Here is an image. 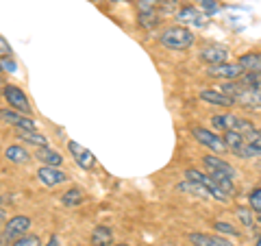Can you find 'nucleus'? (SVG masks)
<instances>
[{
    "instance_id": "obj_5",
    "label": "nucleus",
    "mask_w": 261,
    "mask_h": 246,
    "mask_svg": "<svg viewBox=\"0 0 261 246\" xmlns=\"http://www.w3.org/2000/svg\"><path fill=\"white\" fill-rule=\"evenodd\" d=\"M3 94L7 98V103H9V107H13L15 111L24 113V116H31V113H33L31 101H29L27 94H24L18 85H5L3 87Z\"/></svg>"
},
{
    "instance_id": "obj_32",
    "label": "nucleus",
    "mask_w": 261,
    "mask_h": 246,
    "mask_svg": "<svg viewBox=\"0 0 261 246\" xmlns=\"http://www.w3.org/2000/svg\"><path fill=\"white\" fill-rule=\"evenodd\" d=\"M46 246H61V240H59V235H50V237H48Z\"/></svg>"
},
{
    "instance_id": "obj_11",
    "label": "nucleus",
    "mask_w": 261,
    "mask_h": 246,
    "mask_svg": "<svg viewBox=\"0 0 261 246\" xmlns=\"http://www.w3.org/2000/svg\"><path fill=\"white\" fill-rule=\"evenodd\" d=\"M228 55H231V51H228L226 46H218V44H211V46H205L200 51V61H205L207 65H218V63H226L228 61Z\"/></svg>"
},
{
    "instance_id": "obj_39",
    "label": "nucleus",
    "mask_w": 261,
    "mask_h": 246,
    "mask_svg": "<svg viewBox=\"0 0 261 246\" xmlns=\"http://www.w3.org/2000/svg\"><path fill=\"white\" fill-rule=\"evenodd\" d=\"M0 203H3V196H0Z\"/></svg>"
},
{
    "instance_id": "obj_14",
    "label": "nucleus",
    "mask_w": 261,
    "mask_h": 246,
    "mask_svg": "<svg viewBox=\"0 0 261 246\" xmlns=\"http://www.w3.org/2000/svg\"><path fill=\"white\" fill-rule=\"evenodd\" d=\"M211 125H214L218 131H240V125H242V118L235 116V113H218V116L211 118Z\"/></svg>"
},
{
    "instance_id": "obj_4",
    "label": "nucleus",
    "mask_w": 261,
    "mask_h": 246,
    "mask_svg": "<svg viewBox=\"0 0 261 246\" xmlns=\"http://www.w3.org/2000/svg\"><path fill=\"white\" fill-rule=\"evenodd\" d=\"M192 137L200 146H205V149H209L211 153H216V155H222V153L228 151L226 144H224V139L220 137L218 133H214V131L205 129V127H192Z\"/></svg>"
},
{
    "instance_id": "obj_25",
    "label": "nucleus",
    "mask_w": 261,
    "mask_h": 246,
    "mask_svg": "<svg viewBox=\"0 0 261 246\" xmlns=\"http://www.w3.org/2000/svg\"><path fill=\"white\" fill-rule=\"evenodd\" d=\"M83 201H85V194H83V190H79V187H72V190L61 194V203L65 207H79Z\"/></svg>"
},
{
    "instance_id": "obj_17",
    "label": "nucleus",
    "mask_w": 261,
    "mask_h": 246,
    "mask_svg": "<svg viewBox=\"0 0 261 246\" xmlns=\"http://www.w3.org/2000/svg\"><path fill=\"white\" fill-rule=\"evenodd\" d=\"M35 157L42 161V166H50V168H59L61 163H63L61 155L57 153V151H53V149H48V146H44V149H37Z\"/></svg>"
},
{
    "instance_id": "obj_24",
    "label": "nucleus",
    "mask_w": 261,
    "mask_h": 246,
    "mask_svg": "<svg viewBox=\"0 0 261 246\" xmlns=\"http://www.w3.org/2000/svg\"><path fill=\"white\" fill-rule=\"evenodd\" d=\"M159 22H161V15L157 11H140V15H137V24L144 31H152Z\"/></svg>"
},
{
    "instance_id": "obj_19",
    "label": "nucleus",
    "mask_w": 261,
    "mask_h": 246,
    "mask_svg": "<svg viewBox=\"0 0 261 246\" xmlns=\"http://www.w3.org/2000/svg\"><path fill=\"white\" fill-rule=\"evenodd\" d=\"M235 216L240 218V223L244 225V229H248V231H255L257 229V216H255V211H252L250 207H235Z\"/></svg>"
},
{
    "instance_id": "obj_28",
    "label": "nucleus",
    "mask_w": 261,
    "mask_h": 246,
    "mask_svg": "<svg viewBox=\"0 0 261 246\" xmlns=\"http://www.w3.org/2000/svg\"><path fill=\"white\" fill-rule=\"evenodd\" d=\"M214 229H218V233H224V235H231V237H238L240 231L235 229L233 225H228V223H222V220H218V223L214 225Z\"/></svg>"
},
{
    "instance_id": "obj_23",
    "label": "nucleus",
    "mask_w": 261,
    "mask_h": 246,
    "mask_svg": "<svg viewBox=\"0 0 261 246\" xmlns=\"http://www.w3.org/2000/svg\"><path fill=\"white\" fill-rule=\"evenodd\" d=\"M222 139H224L226 149L233 151V153H238L242 146L246 144V137H244V133H240V131H226V133L222 135Z\"/></svg>"
},
{
    "instance_id": "obj_29",
    "label": "nucleus",
    "mask_w": 261,
    "mask_h": 246,
    "mask_svg": "<svg viewBox=\"0 0 261 246\" xmlns=\"http://www.w3.org/2000/svg\"><path fill=\"white\" fill-rule=\"evenodd\" d=\"M11 246H42V240H39V235H24L20 237L18 242H13Z\"/></svg>"
},
{
    "instance_id": "obj_33",
    "label": "nucleus",
    "mask_w": 261,
    "mask_h": 246,
    "mask_svg": "<svg viewBox=\"0 0 261 246\" xmlns=\"http://www.w3.org/2000/svg\"><path fill=\"white\" fill-rule=\"evenodd\" d=\"M3 70L13 72V70H15V63H13V61H5V63H3Z\"/></svg>"
},
{
    "instance_id": "obj_3",
    "label": "nucleus",
    "mask_w": 261,
    "mask_h": 246,
    "mask_svg": "<svg viewBox=\"0 0 261 246\" xmlns=\"http://www.w3.org/2000/svg\"><path fill=\"white\" fill-rule=\"evenodd\" d=\"M183 177L187 179V181H194V183H198L200 187H205L207 194L211 196V199H216L218 203H228V196L222 192V187H220L214 179H211L207 172H200V170H196V168H187L183 172Z\"/></svg>"
},
{
    "instance_id": "obj_18",
    "label": "nucleus",
    "mask_w": 261,
    "mask_h": 246,
    "mask_svg": "<svg viewBox=\"0 0 261 246\" xmlns=\"http://www.w3.org/2000/svg\"><path fill=\"white\" fill-rule=\"evenodd\" d=\"M238 63L244 68V72H257V75H261V55H259V53L240 55Z\"/></svg>"
},
{
    "instance_id": "obj_22",
    "label": "nucleus",
    "mask_w": 261,
    "mask_h": 246,
    "mask_svg": "<svg viewBox=\"0 0 261 246\" xmlns=\"http://www.w3.org/2000/svg\"><path fill=\"white\" fill-rule=\"evenodd\" d=\"M18 139H22V142H27V144L37 146V149H44V146H48L46 135L37 133V131H20L18 129Z\"/></svg>"
},
{
    "instance_id": "obj_13",
    "label": "nucleus",
    "mask_w": 261,
    "mask_h": 246,
    "mask_svg": "<svg viewBox=\"0 0 261 246\" xmlns=\"http://www.w3.org/2000/svg\"><path fill=\"white\" fill-rule=\"evenodd\" d=\"M37 179L42 185H48V187H55V185H61L68 181V175L59 168H50V166H42L37 170Z\"/></svg>"
},
{
    "instance_id": "obj_36",
    "label": "nucleus",
    "mask_w": 261,
    "mask_h": 246,
    "mask_svg": "<svg viewBox=\"0 0 261 246\" xmlns=\"http://www.w3.org/2000/svg\"><path fill=\"white\" fill-rule=\"evenodd\" d=\"M257 223H259V225H261V214H257Z\"/></svg>"
},
{
    "instance_id": "obj_34",
    "label": "nucleus",
    "mask_w": 261,
    "mask_h": 246,
    "mask_svg": "<svg viewBox=\"0 0 261 246\" xmlns=\"http://www.w3.org/2000/svg\"><path fill=\"white\" fill-rule=\"evenodd\" d=\"M5 220H7V216H5V211L0 209V233H3V229H5V225H7Z\"/></svg>"
},
{
    "instance_id": "obj_2",
    "label": "nucleus",
    "mask_w": 261,
    "mask_h": 246,
    "mask_svg": "<svg viewBox=\"0 0 261 246\" xmlns=\"http://www.w3.org/2000/svg\"><path fill=\"white\" fill-rule=\"evenodd\" d=\"M31 218L29 216H13L11 220H7V225L0 233V246H7V244H13L18 242L20 237L29 235V229H31Z\"/></svg>"
},
{
    "instance_id": "obj_21",
    "label": "nucleus",
    "mask_w": 261,
    "mask_h": 246,
    "mask_svg": "<svg viewBox=\"0 0 261 246\" xmlns=\"http://www.w3.org/2000/svg\"><path fill=\"white\" fill-rule=\"evenodd\" d=\"M113 231L109 227H96L92 231V246H111Z\"/></svg>"
},
{
    "instance_id": "obj_27",
    "label": "nucleus",
    "mask_w": 261,
    "mask_h": 246,
    "mask_svg": "<svg viewBox=\"0 0 261 246\" xmlns=\"http://www.w3.org/2000/svg\"><path fill=\"white\" fill-rule=\"evenodd\" d=\"M196 3L200 5V11L205 13V15H214V13H218L220 11V0H196Z\"/></svg>"
},
{
    "instance_id": "obj_6",
    "label": "nucleus",
    "mask_w": 261,
    "mask_h": 246,
    "mask_svg": "<svg viewBox=\"0 0 261 246\" xmlns=\"http://www.w3.org/2000/svg\"><path fill=\"white\" fill-rule=\"evenodd\" d=\"M207 75L214 79H222V81H240L244 77V68L238 61H226V63H218V65H209Z\"/></svg>"
},
{
    "instance_id": "obj_35",
    "label": "nucleus",
    "mask_w": 261,
    "mask_h": 246,
    "mask_svg": "<svg viewBox=\"0 0 261 246\" xmlns=\"http://www.w3.org/2000/svg\"><path fill=\"white\" fill-rule=\"evenodd\" d=\"M255 246H261V233L257 235V240H255Z\"/></svg>"
},
{
    "instance_id": "obj_15",
    "label": "nucleus",
    "mask_w": 261,
    "mask_h": 246,
    "mask_svg": "<svg viewBox=\"0 0 261 246\" xmlns=\"http://www.w3.org/2000/svg\"><path fill=\"white\" fill-rule=\"evenodd\" d=\"M235 103L246 109H261V87L259 89H248L244 87L242 92L235 96Z\"/></svg>"
},
{
    "instance_id": "obj_40",
    "label": "nucleus",
    "mask_w": 261,
    "mask_h": 246,
    "mask_svg": "<svg viewBox=\"0 0 261 246\" xmlns=\"http://www.w3.org/2000/svg\"><path fill=\"white\" fill-rule=\"evenodd\" d=\"M259 170H261V163H259Z\"/></svg>"
},
{
    "instance_id": "obj_9",
    "label": "nucleus",
    "mask_w": 261,
    "mask_h": 246,
    "mask_svg": "<svg viewBox=\"0 0 261 246\" xmlns=\"http://www.w3.org/2000/svg\"><path fill=\"white\" fill-rule=\"evenodd\" d=\"M0 120H3L5 125H11L20 131H37L35 120H31L29 116H24V113L15 111V109H0Z\"/></svg>"
},
{
    "instance_id": "obj_8",
    "label": "nucleus",
    "mask_w": 261,
    "mask_h": 246,
    "mask_svg": "<svg viewBox=\"0 0 261 246\" xmlns=\"http://www.w3.org/2000/svg\"><path fill=\"white\" fill-rule=\"evenodd\" d=\"M202 166L207 168V172H218V175H224L228 179H233V181H238V170L235 166H231L228 161H224L222 157H218V155H202Z\"/></svg>"
},
{
    "instance_id": "obj_7",
    "label": "nucleus",
    "mask_w": 261,
    "mask_h": 246,
    "mask_svg": "<svg viewBox=\"0 0 261 246\" xmlns=\"http://www.w3.org/2000/svg\"><path fill=\"white\" fill-rule=\"evenodd\" d=\"M176 20L181 22V27H194V29H205L209 24V15H205L196 7H183L176 11Z\"/></svg>"
},
{
    "instance_id": "obj_20",
    "label": "nucleus",
    "mask_w": 261,
    "mask_h": 246,
    "mask_svg": "<svg viewBox=\"0 0 261 246\" xmlns=\"http://www.w3.org/2000/svg\"><path fill=\"white\" fill-rule=\"evenodd\" d=\"M5 157L9 159L11 163H18V166H22V163H29L31 161V155L27 149H22V146H9V149L5 151Z\"/></svg>"
},
{
    "instance_id": "obj_16",
    "label": "nucleus",
    "mask_w": 261,
    "mask_h": 246,
    "mask_svg": "<svg viewBox=\"0 0 261 246\" xmlns=\"http://www.w3.org/2000/svg\"><path fill=\"white\" fill-rule=\"evenodd\" d=\"M187 240L192 242V246H233L231 242H226L220 235H209V233H190Z\"/></svg>"
},
{
    "instance_id": "obj_38",
    "label": "nucleus",
    "mask_w": 261,
    "mask_h": 246,
    "mask_svg": "<svg viewBox=\"0 0 261 246\" xmlns=\"http://www.w3.org/2000/svg\"><path fill=\"white\" fill-rule=\"evenodd\" d=\"M118 246H128V244H118Z\"/></svg>"
},
{
    "instance_id": "obj_26",
    "label": "nucleus",
    "mask_w": 261,
    "mask_h": 246,
    "mask_svg": "<svg viewBox=\"0 0 261 246\" xmlns=\"http://www.w3.org/2000/svg\"><path fill=\"white\" fill-rule=\"evenodd\" d=\"M248 207L255 214H261V187H255V190L248 192Z\"/></svg>"
},
{
    "instance_id": "obj_10",
    "label": "nucleus",
    "mask_w": 261,
    "mask_h": 246,
    "mask_svg": "<svg viewBox=\"0 0 261 246\" xmlns=\"http://www.w3.org/2000/svg\"><path fill=\"white\" fill-rule=\"evenodd\" d=\"M68 151H70L72 157H74V161H76L79 168L92 170V168L96 166V157H94V155L89 153L85 146H81L79 142H74V139H70V142H68Z\"/></svg>"
},
{
    "instance_id": "obj_31",
    "label": "nucleus",
    "mask_w": 261,
    "mask_h": 246,
    "mask_svg": "<svg viewBox=\"0 0 261 246\" xmlns=\"http://www.w3.org/2000/svg\"><path fill=\"white\" fill-rule=\"evenodd\" d=\"M159 5V0H140V11H154Z\"/></svg>"
},
{
    "instance_id": "obj_30",
    "label": "nucleus",
    "mask_w": 261,
    "mask_h": 246,
    "mask_svg": "<svg viewBox=\"0 0 261 246\" xmlns=\"http://www.w3.org/2000/svg\"><path fill=\"white\" fill-rule=\"evenodd\" d=\"M11 55H13L11 46L7 44L5 37H0V59H11Z\"/></svg>"
},
{
    "instance_id": "obj_37",
    "label": "nucleus",
    "mask_w": 261,
    "mask_h": 246,
    "mask_svg": "<svg viewBox=\"0 0 261 246\" xmlns=\"http://www.w3.org/2000/svg\"><path fill=\"white\" fill-rule=\"evenodd\" d=\"M0 72H3V63H0Z\"/></svg>"
},
{
    "instance_id": "obj_1",
    "label": "nucleus",
    "mask_w": 261,
    "mask_h": 246,
    "mask_svg": "<svg viewBox=\"0 0 261 246\" xmlns=\"http://www.w3.org/2000/svg\"><path fill=\"white\" fill-rule=\"evenodd\" d=\"M196 42V35L192 29L187 27H168L166 31L159 35V44L163 48H170V51H187V48H192Z\"/></svg>"
},
{
    "instance_id": "obj_12",
    "label": "nucleus",
    "mask_w": 261,
    "mask_h": 246,
    "mask_svg": "<svg viewBox=\"0 0 261 246\" xmlns=\"http://www.w3.org/2000/svg\"><path fill=\"white\" fill-rule=\"evenodd\" d=\"M198 98L207 105H216V107H235V105H238L235 98L226 96L224 92H220V89H200Z\"/></svg>"
}]
</instances>
